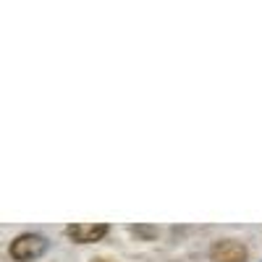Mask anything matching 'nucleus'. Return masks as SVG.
I'll return each instance as SVG.
<instances>
[{
  "mask_svg": "<svg viewBox=\"0 0 262 262\" xmlns=\"http://www.w3.org/2000/svg\"><path fill=\"white\" fill-rule=\"evenodd\" d=\"M107 231H111L107 223H71L69 228H66V236L76 244H95Z\"/></svg>",
  "mask_w": 262,
  "mask_h": 262,
  "instance_id": "obj_3",
  "label": "nucleus"
},
{
  "mask_svg": "<svg viewBox=\"0 0 262 262\" xmlns=\"http://www.w3.org/2000/svg\"><path fill=\"white\" fill-rule=\"evenodd\" d=\"M90 262H116V259H107V257H95V259H90Z\"/></svg>",
  "mask_w": 262,
  "mask_h": 262,
  "instance_id": "obj_5",
  "label": "nucleus"
},
{
  "mask_svg": "<svg viewBox=\"0 0 262 262\" xmlns=\"http://www.w3.org/2000/svg\"><path fill=\"white\" fill-rule=\"evenodd\" d=\"M45 252H48V238L39 236V233H21L8 247V254L16 262H34Z\"/></svg>",
  "mask_w": 262,
  "mask_h": 262,
  "instance_id": "obj_1",
  "label": "nucleus"
},
{
  "mask_svg": "<svg viewBox=\"0 0 262 262\" xmlns=\"http://www.w3.org/2000/svg\"><path fill=\"white\" fill-rule=\"evenodd\" d=\"M210 259L212 262H247L249 252L236 238H221V242H215L210 247Z\"/></svg>",
  "mask_w": 262,
  "mask_h": 262,
  "instance_id": "obj_2",
  "label": "nucleus"
},
{
  "mask_svg": "<svg viewBox=\"0 0 262 262\" xmlns=\"http://www.w3.org/2000/svg\"><path fill=\"white\" fill-rule=\"evenodd\" d=\"M128 231L134 233L137 238H142V242H155V238H158V226H144V223H139V226H131Z\"/></svg>",
  "mask_w": 262,
  "mask_h": 262,
  "instance_id": "obj_4",
  "label": "nucleus"
}]
</instances>
